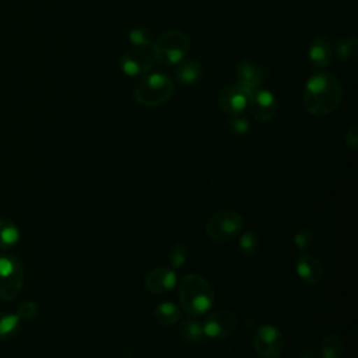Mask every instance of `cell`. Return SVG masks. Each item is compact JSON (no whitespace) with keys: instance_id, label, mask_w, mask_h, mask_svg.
Wrapping results in <instances>:
<instances>
[{"instance_id":"cell-15","label":"cell","mask_w":358,"mask_h":358,"mask_svg":"<svg viewBox=\"0 0 358 358\" xmlns=\"http://www.w3.org/2000/svg\"><path fill=\"white\" fill-rule=\"evenodd\" d=\"M308 55L310 64L315 69H323L329 66L333 59V46L327 38L319 35L312 39Z\"/></svg>"},{"instance_id":"cell-17","label":"cell","mask_w":358,"mask_h":358,"mask_svg":"<svg viewBox=\"0 0 358 358\" xmlns=\"http://www.w3.org/2000/svg\"><path fill=\"white\" fill-rule=\"evenodd\" d=\"M20 241L18 225L10 218H0V250L15 246Z\"/></svg>"},{"instance_id":"cell-12","label":"cell","mask_w":358,"mask_h":358,"mask_svg":"<svg viewBox=\"0 0 358 358\" xmlns=\"http://www.w3.org/2000/svg\"><path fill=\"white\" fill-rule=\"evenodd\" d=\"M178 282L176 273L169 267L152 268L144 278L145 288L154 295H164L175 288Z\"/></svg>"},{"instance_id":"cell-18","label":"cell","mask_w":358,"mask_h":358,"mask_svg":"<svg viewBox=\"0 0 358 358\" xmlns=\"http://www.w3.org/2000/svg\"><path fill=\"white\" fill-rule=\"evenodd\" d=\"M152 316L161 326H172L180 319V309L172 302H162L155 306Z\"/></svg>"},{"instance_id":"cell-19","label":"cell","mask_w":358,"mask_h":358,"mask_svg":"<svg viewBox=\"0 0 358 358\" xmlns=\"http://www.w3.org/2000/svg\"><path fill=\"white\" fill-rule=\"evenodd\" d=\"M179 333L183 337V340L190 344H200L206 340L203 323H200L194 319L182 320L179 324Z\"/></svg>"},{"instance_id":"cell-10","label":"cell","mask_w":358,"mask_h":358,"mask_svg":"<svg viewBox=\"0 0 358 358\" xmlns=\"http://www.w3.org/2000/svg\"><path fill=\"white\" fill-rule=\"evenodd\" d=\"M248 108L255 119L264 123L275 116L278 103L268 90L257 88L252 95L248 96Z\"/></svg>"},{"instance_id":"cell-5","label":"cell","mask_w":358,"mask_h":358,"mask_svg":"<svg viewBox=\"0 0 358 358\" xmlns=\"http://www.w3.org/2000/svg\"><path fill=\"white\" fill-rule=\"evenodd\" d=\"M24 268L13 255H0V301L10 302L21 292Z\"/></svg>"},{"instance_id":"cell-14","label":"cell","mask_w":358,"mask_h":358,"mask_svg":"<svg viewBox=\"0 0 358 358\" xmlns=\"http://www.w3.org/2000/svg\"><path fill=\"white\" fill-rule=\"evenodd\" d=\"M296 274L309 285H316L323 277V266L316 256L302 252L296 260Z\"/></svg>"},{"instance_id":"cell-8","label":"cell","mask_w":358,"mask_h":358,"mask_svg":"<svg viewBox=\"0 0 358 358\" xmlns=\"http://www.w3.org/2000/svg\"><path fill=\"white\" fill-rule=\"evenodd\" d=\"M235 327L236 316L228 309H218L203 322L204 334L210 338H225L235 331Z\"/></svg>"},{"instance_id":"cell-6","label":"cell","mask_w":358,"mask_h":358,"mask_svg":"<svg viewBox=\"0 0 358 358\" xmlns=\"http://www.w3.org/2000/svg\"><path fill=\"white\" fill-rule=\"evenodd\" d=\"M243 228V218L235 210H222L208 218L206 232L214 242H228Z\"/></svg>"},{"instance_id":"cell-11","label":"cell","mask_w":358,"mask_h":358,"mask_svg":"<svg viewBox=\"0 0 358 358\" xmlns=\"http://www.w3.org/2000/svg\"><path fill=\"white\" fill-rule=\"evenodd\" d=\"M220 108L229 116H241L248 108V96L246 94L236 85H227L221 90L218 96Z\"/></svg>"},{"instance_id":"cell-4","label":"cell","mask_w":358,"mask_h":358,"mask_svg":"<svg viewBox=\"0 0 358 358\" xmlns=\"http://www.w3.org/2000/svg\"><path fill=\"white\" fill-rule=\"evenodd\" d=\"M152 56L162 66L180 63L190 50V39L182 31H166L152 42Z\"/></svg>"},{"instance_id":"cell-16","label":"cell","mask_w":358,"mask_h":358,"mask_svg":"<svg viewBox=\"0 0 358 358\" xmlns=\"http://www.w3.org/2000/svg\"><path fill=\"white\" fill-rule=\"evenodd\" d=\"M201 76V66L196 60H182L175 70L176 80L183 85L194 84Z\"/></svg>"},{"instance_id":"cell-24","label":"cell","mask_w":358,"mask_h":358,"mask_svg":"<svg viewBox=\"0 0 358 358\" xmlns=\"http://www.w3.org/2000/svg\"><path fill=\"white\" fill-rule=\"evenodd\" d=\"M239 248H241L242 253L246 255V256L255 255V253L259 250V239H257V236H256L253 232H250V231L245 232V234L241 236Z\"/></svg>"},{"instance_id":"cell-7","label":"cell","mask_w":358,"mask_h":358,"mask_svg":"<svg viewBox=\"0 0 358 358\" xmlns=\"http://www.w3.org/2000/svg\"><path fill=\"white\" fill-rule=\"evenodd\" d=\"M284 336L275 326L263 324L253 334L255 351L263 358H277L284 351Z\"/></svg>"},{"instance_id":"cell-9","label":"cell","mask_w":358,"mask_h":358,"mask_svg":"<svg viewBox=\"0 0 358 358\" xmlns=\"http://www.w3.org/2000/svg\"><path fill=\"white\" fill-rule=\"evenodd\" d=\"M266 76L267 70L249 59H243L236 66V85L246 94V96L252 95L257 88H260V84Z\"/></svg>"},{"instance_id":"cell-26","label":"cell","mask_w":358,"mask_h":358,"mask_svg":"<svg viewBox=\"0 0 358 358\" xmlns=\"http://www.w3.org/2000/svg\"><path fill=\"white\" fill-rule=\"evenodd\" d=\"M187 260V249L183 243H176L169 252V262L172 268L182 267Z\"/></svg>"},{"instance_id":"cell-13","label":"cell","mask_w":358,"mask_h":358,"mask_svg":"<svg viewBox=\"0 0 358 358\" xmlns=\"http://www.w3.org/2000/svg\"><path fill=\"white\" fill-rule=\"evenodd\" d=\"M120 70L130 77H137L148 73L152 67V57L140 49H133L122 55L119 60Z\"/></svg>"},{"instance_id":"cell-30","label":"cell","mask_w":358,"mask_h":358,"mask_svg":"<svg viewBox=\"0 0 358 358\" xmlns=\"http://www.w3.org/2000/svg\"><path fill=\"white\" fill-rule=\"evenodd\" d=\"M301 358H316V357H313V355H305V357H301Z\"/></svg>"},{"instance_id":"cell-3","label":"cell","mask_w":358,"mask_h":358,"mask_svg":"<svg viewBox=\"0 0 358 358\" xmlns=\"http://www.w3.org/2000/svg\"><path fill=\"white\" fill-rule=\"evenodd\" d=\"M173 92V81L162 73H152L144 76L136 83L133 88V96L136 102L147 108L164 105L172 98Z\"/></svg>"},{"instance_id":"cell-21","label":"cell","mask_w":358,"mask_h":358,"mask_svg":"<svg viewBox=\"0 0 358 358\" xmlns=\"http://www.w3.org/2000/svg\"><path fill=\"white\" fill-rule=\"evenodd\" d=\"M320 352L323 358H341L344 354V343L338 334H329L323 338Z\"/></svg>"},{"instance_id":"cell-28","label":"cell","mask_w":358,"mask_h":358,"mask_svg":"<svg viewBox=\"0 0 358 358\" xmlns=\"http://www.w3.org/2000/svg\"><path fill=\"white\" fill-rule=\"evenodd\" d=\"M229 126H231V129H232L236 134H241V136L248 134V133L250 131V123H249V120H248L243 115L231 117Z\"/></svg>"},{"instance_id":"cell-1","label":"cell","mask_w":358,"mask_h":358,"mask_svg":"<svg viewBox=\"0 0 358 358\" xmlns=\"http://www.w3.org/2000/svg\"><path fill=\"white\" fill-rule=\"evenodd\" d=\"M341 96L343 91L338 80L330 73H319L308 80L302 102L310 115L324 116L338 108Z\"/></svg>"},{"instance_id":"cell-25","label":"cell","mask_w":358,"mask_h":358,"mask_svg":"<svg viewBox=\"0 0 358 358\" xmlns=\"http://www.w3.org/2000/svg\"><path fill=\"white\" fill-rule=\"evenodd\" d=\"M15 313L20 317L21 322L22 320H25V322L34 320L38 316V313H39V305L36 302H34V301H25V302H22L18 306Z\"/></svg>"},{"instance_id":"cell-2","label":"cell","mask_w":358,"mask_h":358,"mask_svg":"<svg viewBox=\"0 0 358 358\" xmlns=\"http://www.w3.org/2000/svg\"><path fill=\"white\" fill-rule=\"evenodd\" d=\"M180 306L190 316L204 315L214 303V291L210 282L199 275L189 274L179 284Z\"/></svg>"},{"instance_id":"cell-22","label":"cell","mask_w":358,"mask_h":358,"mask_svg":"<svg viewBox=\"0 0 358 358\" xmlns=\"http://www.w3.org/2000/svg\"><path fill=\"white\" fill-rule=\"evenodd\" d=\"M129 41H130V43H133L137 48H147V46L152 45L154 35L148 27L138 25L130 31Z\"/></svg>"},{"instance_id":"cell-27","label":"cell","mask_w":358,"mask_h":358,"mask_svg":"<svg viewBox=\"0 0 358 358\" xmlns=\"http://www.w3.org/2000/svg\"><path fill=\"white\" fill-rule=\"evenodd\" d=\"M312 242H313V232H312L309 228H306V227L299 228V229L295 232V235H294V243H295V246H296L298 249H301L302 252H303L305 249H308V248L312 245Z\"/></svg>"},{"instance_id":"cell-20","label":"cell","mask_w":358,"mask_h":358,"mask_svg":"<svg viewBox=\"0 0 358 358\" xmlns=\"http://www.w3.org/2000/svg\"><path fill=\"white\" fill-rule=\"evenodd\" d=\"M21 330V320L17 313L0 312V341L15 337Z\"/></svg>"},{"instance_id":"cell-29","label":"cell","mask_w":358,"mask_h":358,"mask_svg":"<svg viewBox=\"0 0 358 358\" xmlns=\"http://www.w3.org/2000/svg\"><path fill=\"white\" fill-rule=\"evenodd\" d=\"M345 144L352 151H357V148H358V126L355 123L345 133Z\"/></svg>"},{"instance_id":"cell-23","label":"cell","mask_w":358,"mask_h":358,"mask_svg":"<svg viewBox=\"0 0 358 358\" xmlns=\"http://www.w3.org/2000/svg\"><path fill=\"white\" fill-rule=\"evenodd\" d=\"M357 48H358V41L355 36H345L343 38L337 46H336V52L340 60L343 62H348L352 60L357 56Z\"/></svg>"}]
</instances>
